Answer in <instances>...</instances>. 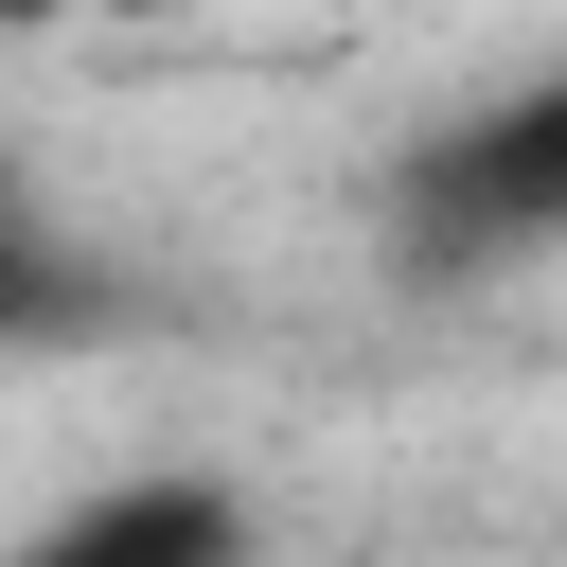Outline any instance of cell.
<instances>
[{"label": "cell", "mask_w": 567, "mask_h": 567, "mask_svg": "<svg viewBox=\"0 0 567 567\" xmlns=\"http://www.w3.org/2000/svg\"><path fill=\"white\" fill-rule=\"evenodd\" d=\"M443 213H496V230H549V213H567V89H532V106L461 124V142H443Z\"/></svg>", "instance_id": "obj_1"}, {"label": "cell", "mask_w": 567, "mask_h": 567, "mask_svg": "<svg viewBox=\"0 0 567 567\" xmlns=\"http://www.w3.org/2000/svg\"><path fill=\"white\" fill-rule=\"evenodd\" d=\"M18 284H35V230H18V195H0V319H18Z\"/></svg>", "instance_id": "obj_2"}, {"label": "cell", "mask_w": 567, "mask_h": 567, "mask_svg": "<svg viewBox=\"0 0 567 567\" xmlns=\"http://www.w3.org/2000/svg\"><path fill=\"white\" fill-rule=\"evenodd\" d=\"M124 18H230V0H124Z\"/></svg>", "instance_id": "obj_3"}]
</instances>
